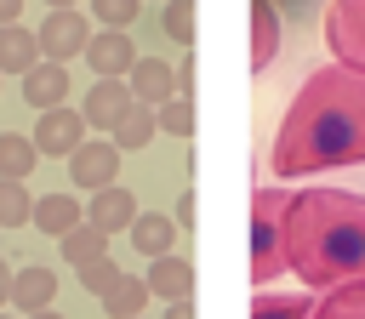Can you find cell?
Wrapping results in <instances>:
<instances>
[{"label": "cell", "instance_id": "f1b7e54d", "mask_svg": "<svg viewBox=\"0 0 365 319\" xmlns=\"http://www.w3.org/2000/svg\"><path fill=\"white\" fill-rule=\"evenodd\" d=\"M114 279H120V268H114V256H91V262L80 268V285H86L91 296H103V291H108Z\"/></svg>", "mask_w": 365, "mask_h": 319}, {"label": "cell", "instance_id": "8d00e7d4", "mask_svg": "<svg viewBox=\"0 0 365 319\" xmlns=\"http://www.w3.org/2000/svg\"><path fill=\"white\" fill-rule=\"evenodd\" d=\"M137 319H143V313H137Z\"/></svg>", "mask_w": 365, "mask_h": 319}, {"label": "cell", "instance_id": "5bb4252c", "mask_svg": "<svg viewBox=\"0 0 365 319\" xmlns=\"http://www.w3.org/2000/svg\"><path fill=\"white\" fill-rule=\"evenodd\" d=\"M29 222H34L40 234L63 239L68 228H80V222H86V205H80L74 194H40V199H34V211H29Z\"/></svg>", "mask_w": 365, "mask_h": 319}, {"label": "cell", "instance_id": "e0dca14e", "mask_svg": "<svg viewBox=\"0 0 365 319\" xmlns=\"http://www.w3.org/2000/svg\"><path fill=\"white\" fill-rule=\"evenodd\" d=\"M40 63V46H34V28H23V23H0V74H29Z\"/></svg>", "mask_w": 365, "mask_h": 319}, {"label": "cell", "instance_id": "836d02e7", "mask_svg": "<svg viewBox=\"0 0 365 319\" xmlns=\"http://www.w3.org/2000/svg\"><path fill=\"white\" fill-rule=\"evenodd\" d=\"M29 319H63V313H57V308H40V313H29Z\"/></svg>", "mask_w": 365, "mask_h": 319}, {"label": "cell", "instance_id": "e575fe53", "mask_svg": "<svg viewBox=\"0 0 365 319\" xmlns=\"http://www.w3.org/2000/svg\"><path fill=\"white\" fill-rule=\"evenodd\" d=\"M46 6H51V11H57V6H80V0H46Z\"/></svg>", "mask_w": 365, "mask_h": 319}, {"label": "cell", "instance_id": "603a6c76", "mask_svg": "<svg viewBox=\"0 0 365 319\" xmlns=\"http://www.w3.org/2000/svg\"><path fill=\"white\" fill-rule=\"evenodd\" d=\"M57 245H63V256H68L74 268H86L91 256H108V234H103V228H91V222H80V228H68V234H63Z\"/></svg>", "mask_w": 365, "mask_h": 319}, {"label": "cell", "instance_id": "7402d4cb", "mask_svg": "<svg viewBox=\"0 0 365 319\" xmlns=\"http://www.w3.org/2000/svg\"><path fill=\"white\" fill-rule=\"evenodd\" d=\"M40 165V148L23 137V131H0V177H17L29 182V171Z\"/></svg>", "mask_w": 365, "mask_h": 319}, {"label": "cell", "instance_id": "d6a6232c", "mask_svg": "<svg viewBox=\"0 0 365 319\" xmlns=\"http://www.w3.org/2000/svg\"><path fill=\"white\" fill-rule=\"evenodd\" d=\"M23 17V0H0V23H17Z\"/></svg>", "mask_w": 365, "mask_h": 319}, {"label": "cell", "instance_id": "7a4b0ae2", "mask_svg": "<svg viewBox=\"0 0 365 319\" xmlns=\"http://www.w3.org/2000/svg\"><path fill=\"white\" fill-rule=\"evenodd\" d=\"M285 268L302 279V291L359 285L365 279V194H348V188L291 194Z\"/></svg>", "mask_w": 365, "mask_h": 319}, {"label": "cell", "instance_id": "83f0119b", "mask_svg": "<svg viewBox=\"0 0 365 319\" xmlns=\"http://www.w3.org/2000/svg\"><path fill=\"white\" fill-rule=\"evenodd\" d=\"M137 11H143V0H91V17H97L103 28H131Z\"/></svg>", "mask_w": 365, "mask_h": 319}, {"label": "cell", "instance_id": "d590c367", "mask_svg": "<svg viewBox=\"0 0 365 319\" xmlns=\"http://www.w3.org/2000/svg\"><path fill=\"white\" fill-rule=\"evenodd\" d=\"M0 319H11V313H0Z\"/></svg>", "mask_w": 365, "mask_h": 319}, {"label": "cell", "instance_id": "ac0fdd59", "mask_svg": "<svg viewBox=\"0 0 365 319\" xmlns=\"http://www.w3.org/2000/svg\"><path fill=\"white\" fill-rule=\"evenodd\" d=\"M125 234H131V245H137V251L154 262V256H165V251H171V239H177V222H171L165 211H137V222H131Z\"/></svg>", "mask_w": 365, "mask_h": 319}, {"label": "cell", "instance_id": "5b68a950", "mask_svg": "<svg viewBox=\"0 0 365 319\" xmlns=\"http://www.w3.org/2000/svg\"><path fill=\"white\" fill-rule=\"evenodd\" d=\"M86 40H91V17H86L80 6H57V11L34 28L40 63H68V57H80V51H86Z\"/></svg>", "mask_w": 365, "mask_h": 319}, {"label": "cell", "instance_id": "2e32d148", "mask_svg": "<svg viewBox=\"0 0 365 319\" xmlns=\"http://www.w3.org/2000/svg\"><path fill=\"white\" fill-rule=\"evenodd\" d=\"M274 51H279V17L268 0H251V74H268Z\"/></svg>", "mask_w": 365, "mask_h": 319}, {"label": "cell", "instance_id": "d4e9b609", "mask_svg": "<svg viewBox=\"0 0 365 319\" xmlns=\"http://www.w3.org/2000/svg\"><path fill=\"white\" fill-rule=\"evenodd\" d=\"M29 211H34V194H29V182H17V177H0V228H23V222H29Z\"/></svg>", "mask_w": 365, "mask_h": 319}, {"label": "cell", "instance_id": "9a60e30c", "mask_svg": "<svg viewBox=\"0 0 365 319\" xmlns=\"http://www.w3.org/2000/svg\"><path fill=\"white\" fill-rule=\"evenodd\" d=\"M51 296H57V273L51 268H11V302L23 308V319L51 308Z\"/></svg>", "mask_w": 365, "mask_h": 319}, {"label": "cell", "instance_id": "30bf717a", "mask_svg": "<svg viewBox=\"0 0 365 319\" xmlns=\"http://www.w3.org/2000/svg\"><path fill=\"white\" fill-rule=\"evenodd\" d=\"M86 222H91V228H103V234L131 228V222H137V194H131V188H120V182L97 188V194H91V205H86Z\"/></svg>", "mask_w": 365, "mask_h": 319}, {"label": "cell", "instance_id": "6da1fadb", "mask_svg": "<svg viewBox=\"0 0 365 319\" xmlns=\"http://www.w3.org/2000/svg\"><path fill=\"white\" fill-rule=\"evenodd\" d=\"M325 165H365V74L342 63L314 68L274 131L279 177H308Z\"/></svg>", "mask_w": 365, "mask_h": 319}, {"label": "cell", "instance_id": "277c9868", "mask_svg": "<svg viewBox=\"0 0 365 319\" xmlns=\"http://www.w3.org/2000/svg\"><path fill=\"white\" fill-rule=\"evenodd\" d=\"M325 46L342 68L365 74V0H331L325 6Z\"/></svg>", "mask_w": 365, "mask_h": 319}, {"label": "cell", "instance_id": "8992f818", "mask_svg": "<svg viewBox=\"0 0 365 319\" xmlns=\"http://www.w3.org/2000/svg\"><path fill=\"white\" fill-rule=\"evenodd\" d=\"M40 154H51V160H68L80 142H86V114L80 108H68V103H57V108H46L40 120H34V137H29Z\"/></svg>", "mask_w": 365, "mask_h": 319}, {"label": "cell", "instance_id": "52a82bcc", "mask_svg": "<svg viewBox=\"0 0 365 319\" xmlns=\"http://www.w3.org/2000/svg\"><path fill=\"white\" fill-rule=\"evenodd\" d=\"M86 68H97V80H125L131 63H137V46H131V28H103L86 40Z\"/></svg>", "mask_w": 365, "mask_h": 319}, {"label": "cell", "instance_id": "3957f363", "mask_svg": "<svg viewBox=\"0 0 365 319\" xmlns=\"http://www.w3.org/2000/svg\"><path fill=\"white\" fill-rule=\"evenodd\" d=\"M285 216H291L285 188H257L251 194V285L257 291H268L285 273Z\"/></svg>", "mask_w": 365, "mask_h": 319}, {"label": "cell", "instance_id": "8fae6325", "mask_svg": "<svg viewBox=\"0 0 365 319\" xmlns=\"http://www.w3.org/2000/svg\"><path fill=\"white\" fill-rule=\"evenodd\" d=\"M125 85H131V97H137V103L160 108L165 97H177V68H171V63H160V57H137V63H131V74H125Z\"/></svg>", "mask_w": 365, "mask_h": 319}, {"label": "cell", "instance_id": "44dd1931", "mask_svg": "<svg viewBox=\"0 0 365 319\" xmlns=\"http://www.w3.org/2000/svg\"><path fill=\"white\" fill-rule=\"evenodd\" d=\"M308 319H365V279L359 285H336V291H319L314 313Z\"/></svg>", "mask_w": 365, "mask_h": 319}, {"label": "cell", "instance_id": "9c48e42d", "mask_svg": "<svg viewBox=\"0 0 365 319\" xmlns=\"http://www.w3.org/2000/svg\"><path fill=\"white\" fill-rule=\"evenodd\" d=\"M143 285H148V296H160V302H194V262L177 256V251H165V256L148 262Z\"/></svg>", "mask_w": 365, "mask_h": 319}, {"label": "cell", "instance_id": "484cf974", "mask_svg": "<svg viewBox=\"0 0 365 319\" xmlns=\"http://www.w3.org/2000/svg\"><path fill=\"white\" fill-rule=\"evenodd\" d=\"M154 125L171 131V137H194V103H188V97H165V103L154 108Z\"/></svg>", "mask_w": 365, "mask_h": 319}, {"label": "cell", "instance_id": "d6986e66", "mask_svg": "<svg viewBox=\"0 0 365 319\" xmlns=\"http://www.w3.org/2000/svg\"><path fill=\"white\" fill-rule=\"evenodd\" d=\"M97 302H103V313H108V319H137V313H143L154 296H148L143 273H120V279H114V285H108Z\"/></svg>", "mask_w": 365, "mask_h": 319}, {"label": "cell", "instance_id": "cb8c5ba5", "mask_svg": "<svg viewBox=\"0 0 365 319\" xmlns=\"http://www.w3.org/2000/svg\"><path fill=\"white\" fill-rule=\"evenodd\" d=\"M308 313H314V296H274V291L251 296V319H308Z\"/></svg>", "mask_w": 365, "mask_h": 319}, {"label": "cell", "instance_id": "ba28073f", "mask_svg": "<svg viewBox=\"0 0 365 319\" xmlns=\"http://www.w3.org/2000/svg\"><path fill=\"white\" fill-rule=\"evenodd\" d=\"M114 171H120V148H114V142H80V148L68 154V182H74L80 194L108 188Z\"/></svg>", "mask_w": 365, "mask_h": 319}, {"label": "cell", "instance_id": "4dcf8cb0", "mask_svg": "<svg viewBox=\"0 0 365 319\" xmlns=\"http://www.w3.org/2000/svg\"><path fill=\"white\" fill-rule=\"evenodd\" d=\"M160 319H194V302H165V313Z\"/></svg>", "mask_w": 365, "mask_h": 319}, {"label": "cell", "instance_id": "1f68e13d", "mask_svg": "<svg viewBox=\"0 0 365 319\" xmlns=\"http://www.w3.org/2000/svg\"><path fill=\"white\" fill-rule=\"evenodd\" d=\"M6 302H11V262L0 256V308H6Z\"/></svg>", "mask_w": 365, "mask_h": 319}, {"label": "cell", "instance_id": "4fadbf2b", "mask_svg": "<svg viewBox=\"0 0 365 319\" xmlns=\"http://www.w3.org/2000/svg\"><path fill=\"white\" fill-rule=\"evenodd\" d=\"M23 103L29 108H57V103H68V68L63 63H34L29 74H23Z\"/></svg>", "mask_w": 365, "mask_h": 319}, {"label": "cell", "instance_id": "f546056e", "mask_svg": "<svg viewBox=\"0 0 365 319\" xmlns=\"http://www.w3.org/2000/svg\"><path fill=\"white\" fill-rule=\"evenodd\" d=\"M194 205H200V199H194V194H182V199H177V211H171V222H177V228H194Z\"/></svg>", "mask_w": 365, "mask_h": 319}, {"label": "cell", "instance_id": "7c38bea8", "mask_svg": "<svg viewBox=\"0 0 365 319\" xmlns=\"http://www.w3.org/2000/svg\"><path fill=\"white\" fill-rule=\"evenodd\" d=\"M131 103H137V97H131V85H125V80H97V85L86 91L80 114H86V125H103V131H114V125H120V114H125Z\"/></svg>", "mask_w": 365, "mask_h": 319}, {"label": "cell", "instance_id": "ffe728a7", "mask_svg": "<svg viewBox=\"0 0 365 319\" xmlns=\"http://www.w3.org/2000/svg\"><path fill=\"white\" fill-rule=\"evenodd\" d=\"M154 131H160V125H154V108H148V103H131V108L120 114V125L108 131V142H114L120 154H131V148H148Z\"/></svg>", "mask_w": 365, "mask_h": 319}, {"label": "cell", "instance_id": "4316f807", "mask_svg": "<svg viewBox=\"0 0 365 319\" xmlns=\"http://www.w3.org/2000/svg\"><path fill=\"white\" fill-rule=\"evenodd\" d=\"M160 28H165V40L188 46V40H194V0H165V11H160Z\"/></svg>", "mask_w": 365, "mask_h": 319}]
</instances>
